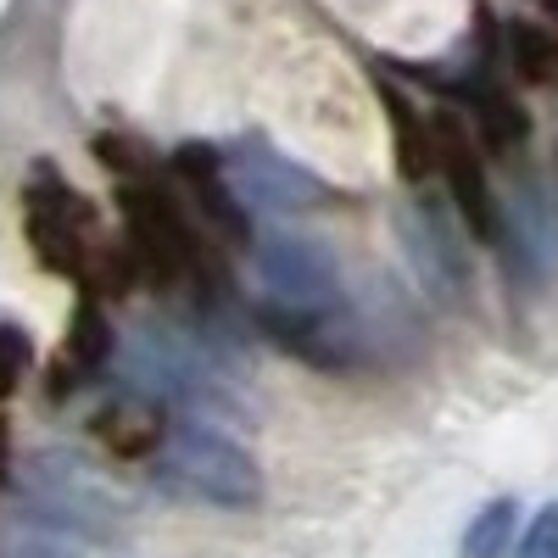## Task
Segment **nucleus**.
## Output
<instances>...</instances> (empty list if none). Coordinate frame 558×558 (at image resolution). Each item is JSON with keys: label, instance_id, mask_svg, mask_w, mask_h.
<instances>
[{"label": "nucleus", "instance_id": "nucleus-1", "mask_svg": "<svg viewBox=\"0 0 558 558\" xmlns=\"http://www.w3.org/2000/svg\"><path fill=\"white\" fill-rule=\"evenodd\" d=\"M118 207H123V241L140 263V279H151V286H196L202 296L223 286L218 241L202 235V223L179 207L173 191H162L157 179L118 184Z\"/></svg>", "mask_w": 558, "mask_h": 558}, {"label": "nucleus", "instance_id": "nucleus-2", "mask_svg": "<svg viewBox=\"0 0 558 558\" xmlns=\"http://www.w3.org/2000/svg\"><path fill=\"white\" fill-rule=\"evenodd\" d=\"M23 235H28L39 268L73 279V286L89 274L96 252L107 246L96 207H89L73 184L62 173H51V168H39L28 179V191H23Z\"/></svg>", "mask_w": 558, "mask_h": 558}, {"label": "nucleus", "instance_id": "nucleus-3", "mask_svg": "<svg viewBox=\"0 0 558 558\" xmlns=\"http://www.w3.org/2000/svg\"><path fill=\"white\" fill-rule=\"evenodd\" d=\"M157 475L168 492L218 502V508H252L263 497V475L241 441H229L218 430H173L168 447L157 452Z\"/></svg>", "mask_w": 558, "mask_h": 558}, {"label": "nucleus", "instance_id": "nucleus-4", "mask_svg": "<svg viewBox=\"0 0 558 558\" xmlns=\"http://www.w3.org/2000/svg\"><path fill=\"white\" fill-rule=\"evenodd\" d=\"M173 179H179V191H184V202H191V213H196V223H202L207 241L235 246V252L252 246L246 202L229 191L218 146H179V151H173Z\"/></svg>", "mask_w": 558, "mask_h": 558}, {"label": "nucleus", "instance_id": "nucleus-5", "mask_svg": "<svg viewBox=\"0 0 558 558\" xmlns=\"http://www.w3.org/2000/svg\"><path fill=\"white\" fill-rule=\"evenodd\" d=\"M436 173L447 179V191H452L463 223H470V235L497 241V235H502V218H497L492 179H486V168H481V140H475L470 123L452 118V112L436 118Z\"/></svg>", "mask_w": 558, "mask_h": 558}, {"label": "nucleus", "instance_id": "nucleus-6", "mask_svg": "<svg viewBox=\"0 0 558 558\" xmlns=\"http://www.w3.org/2000/svg\"><path fill=\"white\" fill-rule=\"evenodd\" d=\"M263 279L279 307H324L336 296V268L302 241H274L263 252Z\"/></svg>", "mask_w": 558, "mask_h": 558}, {"label": "nucleus", "instance_id": "nucleus-7", "mask_svg": "<svg viewBox=\"0 0 558 558\" xmlns=\"http://www.w3.org/2000/svg\"><path fill=\"white\" fill-rule=\"evenodd\" d=\"M112 357V324L101 313V302H78V313L68 318V341H62V357H57V375H51V391L68 397L73 386H84L89 375H101V363Z\"/></svg>", "mask_w": 558, "mask_h": 558}, {"label": "nucleus", "instance_id": "nucleus-8", "mask_svg": "<svg viewBox=\"0 0 558 558\" xmlns=\"http://www.w3.org/2000/svg\"><path fill=\"white\" fill-rule=\"evenodd\" d=\"M241 179H246V202L279 207V213H296V207H307V202L324 196V184H318L307 168H296V162H286V157H274L268 146H246Z\"/></svg>", "mask_w": 558, "mask_h": 558}, {"label": "nucleus", "instance_id": "nucleus-9", "mask_svg": "<svg viewBox=\"0 0 558 558\" xmlns=\"http://www.w3.org/2000/svg\"><path fill=\"white\" fill-rule=\"evenodd\" d=\"M96 436H101V447L118 452V458H151V452L168 447V436H162V408H157V402H140V397H118L112 408H101V413H96Z\"/></svg>", "mask_w": 558, "mask_h": 558}, {"label": "nucleus", "instance_id": "nucleus-10", "mask_svg": "<svg viewBox=\"0 0 558 558\" xmlns=\"http://www.w3.org/2000/svg\"><path fill=\"white\" fill-rule=\"evenodd\" d=\"M375 89H380V101H386V112H391V134H397V162H402V179L408 184H425V179H436V118L425 123L413 107H408V96H397L391 84H380L375 78Z\"/></svg>", "mask_w": 558, "mask_h": 558}, {"label": "nucleus", "instance_id": "nucleus-11", "mask_svg": "<svg viewBox=\"0 0 558 558\" xmlns=\"http://www.w3.org/2000/svg\"><path fill=\"white\" fill-rule=\"evenodd\" d=\"M470 129H475V140L486 151H497V157H508V151H520L525 146V134H531V118H525V107L508 96V89H475L470 96Z\"/></svg>", "mask_w": 558, "mask_h": 558}, {"label": "nucleus", "instance_id": "nucleus-12", "mask_svg": "<svg viewBox=\"0 0 558 558\" xmlns=\"http://www.w3.org/2000/svg\"><path fill=\"white\" fill-rule=\"evenodd\" d=\"M508 62L525 84L558 89V34L536 28V23H514L508 28Z\"/></svg>", "mask_w": 558, "mask_h": 558}, {"label": "nucleus", "instance_id": "nucleus-13", "mask_svg": "<svg viewBox=\"0 0 558 558\" xmlns=\"http://www.w3.org/2000/svg\"><path fill=\"white\" fill-rule=\"evenodd\" d=\"M96 157H101V168H107L118 184H146V179H157V151L146 146V140H134V134H101V140H96Z\"/></svg>", "mask_w": 558, "mask_h": 558}, {"label": "nucleus", "instance_id": "nucleus-14", "mask_svg": "<svg viewBox=\"0 0 558 558\" xmlns=\"http://www.w3.org/2000/svg\"><path fill=\"white\" fill-rule=\"evenodd\" d=\"M514 520H520V508L497 497L486 502L481 514L470 520V536H463V558H502V547L514 542Z\"/></svg>", "mask_w": 558, "mask_h": 558}, {"label": "nucleus", "instance_id": "nucleus-15", "mask_svg": "<svg viewBox=\"0 0 558 558\" xmlns=\"http://www.w3.org/2000/svg\"><path fill=\"white\" fill-rule=\"evenodd\" d=\"M28 363H34V352H28V336L17 330V324H0V397H12V391L23 386Z\"/></svg>", "mask_w": 558, "mask_h": 558}, {"label": "nucleus", "instance_id": "nucleus-16", "mask_svg": "<svg viewBox=\"0 0 558 558\" xmlns=\"http://www.w3.org/2000/svg\"><path fill=\"white\" fill-rule=\"evenodd\" d=\"M514 558H558V502H547L542 514L525 525L520 536V553Z\"/></svg>", "mask_w": 558, "mask_h": 558}, {"label": "nucleus", "instance_id": "nucleus-17", "mask_svg": "<svg viewBox=\"0 0 558 558\" xmlns=\"http://www.w3.org/2000/svg\"><path fill=\"white\" fill-rule=\"evenodd\" d=\"M0 470H7V430H0Z\"/></svg>", "mask_w": 558, "mask_h": 558}]
</instances>
